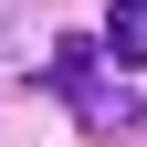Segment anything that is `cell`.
<instances>
[{"label":"cell","mask_w":147,"mask_h":147,"mask_svg":"<svg viewBox=\"0 0 147 147\" xmlns=\"http://www.w3.org/2000/svg\"><path fill=\"white\" fill-rule=\"evenodd\" d=\"M105 53L116 63H147V0H116L105 11Z\"/></svg>","instance_id":"obj_1"},{"label":"cell","mask_w":147,"mask_h":147,"mask_svg":"<svg viewBox=\"0 0 147 147\" xmlns=\"http://www.w3.org/2000/svg\"><path fill=\"white\" fill-rule=\"evenodd\" d=\"M53 74H63V95L84 105V95H95V42H63V53H53Z\"/></svg>","instance_id":"obj_2"}]
</instances>
